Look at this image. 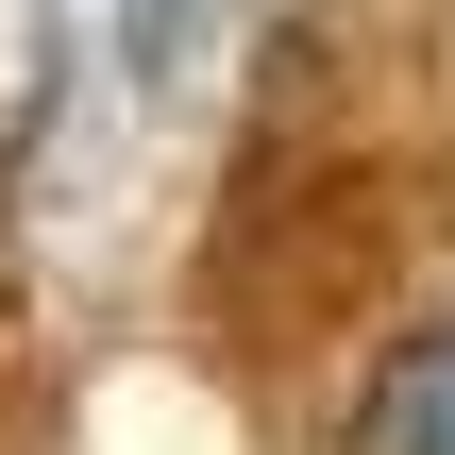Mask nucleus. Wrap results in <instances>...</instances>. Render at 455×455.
Here are the masks:
<instances>
[{
  "mask_svg": "<svg viewBox=\"0 0 455 455\" xmlns=\"http://www.w3.org/2000/svg\"><path fill=\"white\" fill-rule=\"evenodd\" d=\"M51 68H34V152L51 186H118L152 152H186L236 84L253 0H34Z\"/></svg>",
  "mask_w": 455,
  "mask_h": 455,
  "instance_id": "nucleus-1",
  "label": "nucleus"
},
{
  "mask_svg": "<svg viewBox=\"0 0 455 455\" xmlns=\"http://www.w3.org/2000/svg\"><path fill=\"white\" fill-rule=\"evenodd\" d=\"M355 455H455V321H422V338L371 371V405H355Z\"/></svg>",
  "mask_w": 455,
  "mask_h": 455,
  "instance_id": "nucleus-2",
  "label": "nucleus"
}]
</instances>
